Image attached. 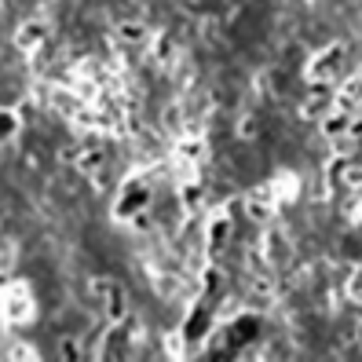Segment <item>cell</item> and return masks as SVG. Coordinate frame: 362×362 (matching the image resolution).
<instances>
[{
	"mask_svg": "<svg viewBox=\"0 0 362 362\" xmlns=\"http://www.w3.org/2000/svg\"><path fill=\"white\" fill-rule=\"evenodd\" d=\"M125 33L132 37V40H139V37H143V30H139V26H125Z\"/></svg>",
	"mask_w": 362,
	"mask_h": 362,
	"instance_id": "1",
	"label": "cell"
}]
</instances>
